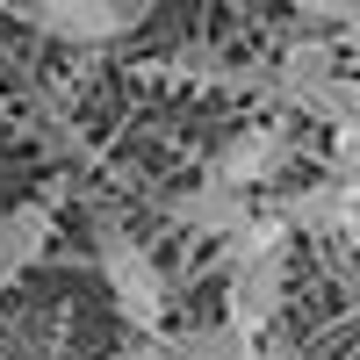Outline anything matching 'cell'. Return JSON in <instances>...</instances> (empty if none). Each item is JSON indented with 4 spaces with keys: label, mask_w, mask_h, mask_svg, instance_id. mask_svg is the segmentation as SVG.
<instances>
[{
    "label": "cell",
    "mask_w": 360,
    "mask_h": 360,
    "mask_svg": "<svg viewBox=\"0 0 360 360\" xmlns=\"http://www.w3.org/2000/svg\"><path fill=\"white\" fill-rule=\"evenodd\" d=\"M101 274H108V295H115V310H123V324H137L144 339L159 332V317H166V274H159V259L130 245L123 231H108L101 238Z\"/></svg>",
    "instance_id": "cell-1"
},
{
    "label": "cell",
    "mask_w": 360,
    "mask_h": 360,
    "mask_svg": "<svg viewBox=\"0 0 360 360\" xmlns=\"http://www.w3.org/2000/svg\"><path fill=\"white\" fill-rule=\"evenodd\" d=\"M152 0H29V22L58 44H115L144 22Z\"/></svg>",
    "instance_id": "cell-2"
},
{
    "label": "cell",
    "mask_w": 360,
    "mask_h": 360,
    "mask_svg": "<svg viewBox=\"0 0 360 360\" xmlns=\"http://www.w3.org/2000/svg\"><path fill=\"white\" fill-rule=\"evenodd\" d=\"M281 303H288V252L224 266V317L238 324V332H252V339H259L266 324L281 317Z\"/></svg>",
    "instance_id": "cell-3"
},
{
    "label": "cell",
    "mask_w": 360,
    "mask_h": 360,
    "mask_svg": "<svg viewBox=\"0 0 360 360\" xmlns=\"http://www.w3.org/2000/svg\"><path fill=\"white\" fill-rule=\"evenodd\" d=\"M281 166H288V130H274V123H252V130H238L224 152H217V166H209V180H224V188H266V180H281Z\"/></svg>",
    "instance_id": "cell-4"
},
{
    "label": "cell",
    "mask_w": 360,
    "mask_h": 360,
    "mask_svg": "<svg viewBox=\"0 0 360 360\" xmlns=\"http://www.w3.org/2000/svg\"><path fill=\"white\" fill-rule=\"evenodd\" d=\"M51 231H58V209H51V195H44V202H22V209H8V217H0V288H15V281L29 274V266L44 259Z\"/></svg>",
    "instance_id": "cell-5"
},
{
    "label": "cell",
    "mask_w": 360,
    "mask_h": 360,
    "mask_svg": "<svg viewBox=\"0 0 360 360\" xmlns=\"http://www.w3.org/2000/svg\"><path fill=\"white\" fill-rule=\"evenodd\" d=\"M166 217H173L180 231H202V238H217V245H224V238L252 217V195H245V188H224V180H202V188L173 195Z\"/></svg>",
    "instance_id": "cell-6"
},
{
    "label": "cell",
    "mask_w": 360,
    "mask_h": 360,
    "mask_svg": "<svg viewBox=\"0 0 360 360\" xmlns=\"http://www.w3.org/2000/svg\"><path fill=\"white\" fill-rule=\"evenodd\" d=\"M332 72H339V51H332V44H324V37H295V44L281 51V65H274V94H281L288 108H303Z\"/></svg>",
    "instance_id": "cell-7"
},
{
    "label": "cell",
    "mask_w": 360,
    "mask_h": 360,
    "mask_svg": "<svg viewBox=\"0 0 360 360\" xmlns=\"http://www.w3.org/2000/svg\"><path fill=\"white\" fill-rule=\"evenodd\" d=\"M159 346H166V360H259V339L238 332L231 317H217V324H180V332H166Z\"/></svg>",
    "instance_id": "cell-8"
},
{
    "label": "cell",
    "mask_w": 360,
    "mask_h": 360,
    "mask_svg": "<svg viewBox=\"0 0 360 360\" xmlns=\"http://www.w3.org/2000/svg\"><path fill=\"white\" fill-rule=\"evenodd\" d=\"M288 231H310V238H339V180H317V188H295L281 202Z\"/></svg>",
    "instance_id": "cell-9"
},
{
    "label": "cell",
    "mask_w": 360,
    "mask_h": 360,
    "mask_svg": "<svg viewBox=\"0 0 360 360\" xmlns=\"http://www.w3.org/2000/svg\"><path fill=\"white\" fill-rule=\"evenodd\" d=\"M303 115H317V123H332V130H346V123H360V79H346V72H332L317 86V94L303 101Z\"/></svg>",
    "instance_id": "cell-10"
},
{
    "label": "cell",
    "mask_w": 360,
    "mask_h": 360,
    "mask_svg": "<svg viewBox=\"0 0 360 360\" xmlns=\"http://www.w3.org/2000/svg\"><path fill=\"white\" fill-rule=\"evenodd\" d=\"M339 238L360 252V180H339Z\"/></svg>",
    "instance_id": "cell-11"
},
{
    "label": "cell",
    "mask_w": 360,
    "mask_h": 360,
    "mask_svg": "<svg viewBox=\"0 0 360 360\" xmlns=\"http://www.w3.org/2000/svg\"><path fill=\"white\" fill-rule=\"evenodd\" d=\"M332 159H339V180H360V123L332 130Z\"/></svg>",
    "instance_id": "cell-12"
},
{
    "label": "cell",
    "mask_w": 360,
    "mask_h": 360,
    "mask_svg": "<svg viewBox=\"0 0 360 360\" xmlns=\"http://www.w3.org/2000/svg\"><path fill=\"white\" fill-rule=\"evenodd\" d=\"M288 8L303 15V22H317V29H332V22L346 29V0H288Z\"/></svg>",
    "instance_id": "cell-13"
},
{
    "label": "cell",
    "mask_w": 360,
    "mask_h": 360,
    "mask_svg": "<svg viewBox=\"0 0 360 360\" xmlns=\"http://www.w3.org/2000/svg\"><path fill=\"white\" fill-rule=\"evenodd\" d=\"M108 360H166V346H159V339H137V346H123V353H108Z\"/></svg>",
    "instance_id": "cell-14"
},
{
    "label": "cell",
    "mask_w": 360,
    "mask_h": 360,
    "mask_svg": "<svg viewBox=\"0 0 360 360\" xmlns=\"http://www.w3.org/2000/svg\"><path fill=\"white\" fill-rule=\"evenodd\" d=\"M259 360H303V353H295V346H266Z\"/></svg>",
    "instance_id": "cell-15"
},
{
    "label": "cell",
    "mask_w": 360,
    "mask_h": 360,
    "mask_svg": "<svg viewBox=\"0 0 360 360\" xmlns=\"http://www.w3.org/2000/svg\"><path fill=\"white\" fill-rule=\"evenodd\" d=\"M346 29H360V0H346Z\"/></svg>",
    "instance_id": "cell-16"
}]
</instances>
